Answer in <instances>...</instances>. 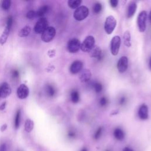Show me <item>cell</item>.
<instances>
[{
  "label": "cell",
  "mask_w": 151,
  "mask_h": 151,
  "mask_svg": "<svg viewBox=\"0 0 151 151\" xmlns=\"http://www.w3.org/2000/svg\"><path fill=\"white\" fill-rule=\"evenodd\" d=\"M88 8L86 6L81 5L76 9L73 14V17L76 20L78 21H81L85 19L88 16Z\"/></svg>",
  "instance_id": "1"
},
{
  "label": "cell",
  "mask_w": 151,
  "mask_h": 151,
  "mask_svg": "<svg viewBox=\"0 0 151 151\" xmlns=\"http://www.w3.org/2000/svg\"><path fill=\"white\" fill-rule=\"evenodd\" d=\"M95 46V39L93 36H87L84 41L81 43L80 49L81 51L89 52Z\"/></svg>",
  "instance_id": "2"
},
{
  "label": "cell",
  "mask_w": 151,
  "mask_h": 151,
  "mask_svg": "<svg viewBox=\"0 0 151 151\" xmlns=\"http://www.w3.org/2000/svg\"><path fill=\"white\" fill-rule=\"evenodd\" d=\"M117 25V21L113 15L108 16L104 22V31L108 35L111 34L114 30Z\"/></svg>",
  "instance_id": "3"
},
{
  "label": "cell",
  "mask_w": 151,
  "mask_h": 151,
  "mask_svg": "<svg viewBox=\"0 0 151 151\" xmlns=\"http://www.w3.org/2000/svg\"><path fill=\"white\" fill-rule=\"evenodd\" d=\"M147 14L146 11H141L137 18V25L138 29L140 32L145 31L146 28V21Z\"/></svg>",
  "instance_id": "4"
},
{
  "label": "cell",
  "mask_w": 151,
  "mask_h": 151,
  "mask_svg": "<svg viewBox=\"0 0 151 151\" xmlns=\"http://www.w3.org/2000/svg\"><path fill=\"white\" fill-rule=\"evenodd\" d=\"M56 34V30L53 27H48L41 34V40L45 42H49L53 40Z\"/></svg>",
  "instance_id": "5"
},
{
  "label": "cell",
  "mask_w": 151,
  "mask_h": 151,
  "mask_svg": "<svg viewBox=\"0 0 151 151\" xmlns=\"http://www.w3.org/2000/svg\"><path fill=\"white\" fill-rule=\"evenodd\" d=\"M121 44V38L119 35L114 36L110 42V52L111 54L116 56L118 54Z\"/></svg>",
  "instance_id": "6"
},
{
  "label": "cell",
  "mask_w": 151,
  "mask_h": 151,
  "mask_svg": "<svg viewBox=\"0 0 151 151\" xmlns=\"http://www.w3.org/2000/svg\"><path fill=\"white\" fill-rule=\"evenodd\" d=\"M81 42L77 38H73L70 40L67 45V48L70 53H76L80 49Z\"/></svg>",
  "instance_id": "7"
},
{
  "label": "cell",
  "mask_w": 151,
  "mask_h": 151,
  "mask_svg": "<svg viewBox=\"0 0 151 151\" xmlns=\"http://www.w3.org/2000/svg\"><path fill=\"white\" fill-rule=\"evenodd\" d=\"M48 27V21L45 18H40L36 22L34 29L37 34H42Z\"/></svg>",
  "instance_id": "8"
},
{
  "label": "cell",
  "mask_w": 151,
  "mask_h": 151,
  "mask_svg": "<svg viewBox=\"0 0 151 151\" xmlns=\"http://www.w3.org/2000/svg\"><path fill=\"white\" fill-rule=\"evenodd\" d=\"M117 68L120 73H123L127 70L128 68V58L126 56H122L119 59Z\"/></svg>",
  "instance_id": "9"
},
{
  "label": "cell",
  "mask_w": 151,
  "mask_h": 151,
  "mask_svg": "<svg viewBox=\"0 0 151 151\" xmlns=\"http://www.w3.org/2000/svg\"><path fill=\"white\" fill-rule=\"evenodd\" d=\"M12 92L10 86L6 82L0 85V98H6L8 97Z\"/></svg>",
  "instance_id": "10"
},
{
  "label": "cell",
  "mask_w": 151,
  "mask_h": 151,
  "mask_svg": "<svg viewBox=\"0 0 151 151\" xmlns=\"http://www.w3.org/2000/svg\"><path fill=\"white\" fill-rule=\"evenodd\" d=\"M17 94L19 99H25L29 95V88L25 84H21L17 89Z\"/></svg>",
  "instance_id": "11"
},
{
  "label": "cell",
  "mask_w": 151,
  "mask_h": 151,
  "mask_svg": "<svg viewBox=\"0 0 151 151\" xmlns=\"http://www.w3.org/2000/svg\"><path fill=\"white\" fill-rule=\"evenodd\" d=\"M83 67V63L80 60H76L72 63L70 67V71L73 74H76L80 73Z\"/></svg>",
  "instance_id": "12"
},
{
  "label": "cell",
  "mask_w": 151,
  "mask_h": 151,
  "mask_svg": "<svg viewBox=\"0 0 151 151\" xmlns=\"http://www.w3.org/2000/svg\"><path fill=\"white\" fill-rule=\"evenodd\" d=\"M138 116L139 117L143 120H146L149 117V110H148V107L146 104H142L138 111Z\"/></svg>",
  "instance_id": "13"
},
{
  "label": "cell",
  "mask_w": 151,
  "mask_h": 151,
  "mask_svg": "<svg viewBox=\"0 0 151 151\" xmlns=\"http://www.w3.org/2000/svg\"><path fill=\"white\" fill-rule=\"evenodd\" d=\"M91 58H94L97 59L98 60H101L103 57L102 55V51L101 48L99 46L95 45L88 52Z\"/></svg>",
  "instance_id": "14"
},
{
  "label": "cell",
  "mask_w": 151,
  "mask_h": 151,
  "mask_svg": "<svg viewBox=\"0 0 151 151\" xmlns=\"http://www.w3.org/2000/svg\"><path fill=\"white\" fill-rule=\"evenodd\" d=\"M91 77V73L88 69H83L80 71V80L82 83L88 82Z\"/></svg>",
  "instance_id": "15"
},
{
  "label": "cell",
  "mask_w": 151,
  "mask_h": 151,
  "mask_svg": "<svg viewBox=\"0 0 151 151\" xmlns=\"http://www.w3.org/2000/svg\"><path fill=\"white\" fill-rule=\"evenodd\" d=\"M137 9V4L134 1H131L129 4L127 11V17L128 18H132L135 14Z\"/></svg>",
  "instance_id": "16"
},
{
  "label": "cell",
  "mask_w": 151,
  "mask_h": 151,
  "mask_svg": "<svg viewBox=\"0 0 151 151\" xmlns=\"http://www.w3.org/2000/svg\"><path fill=\"white\" fill-rule=\"evenodd\" d=\"M113 135L115 139L118 140H123L125 137V134L124 131L119 127H117L114 130Z\"/></svg>",
  "instance_id": "17"
},
{
  "label": "cell",
  "mask_w": 151,
  "mask_h": 151,
  "mask_svg": "<svg viewBox=\"0 0 151 151\" xmlns=\"http://www.w3.org/2000/svg\"><path fill=\"white\" fill-rule=\"evenodd\" d=\"M123 39V43L125 46H126L127 47H131V35L129 31L127 30L124 32Z\"/></svg>",
  "instance_id": "18"
},
{
  "label": "cell",
  "mask_w": 151,
  "mask_h": 151,
  "mask_svg": "<svg viewBox=\"0 0 151 151\" xmlns=\"http://www.w3.org/2000/svg\"><path fill=\"white\" fill-rule=\"evenodd\" d=\"M10 28H9L7 27H5L2 35L0 36V44L1 45H4L8 37V35L9 34V32H10Z\"/></svg>",
  "instance_id": "19"
},
{
  "label": "cell",
  "mask_w": 151,
  "mask_h": 151,
  "mask_svg": "<svg viewBox=\"0 0 151 151\" xmlns=\"http://www.w3.org/2000/svg\"><path fill=\"white\" fill-rule=\"evenodd\" d=\"M31 31V28L29 26H25L20 29L18 35L20 37H25L29 35Z\"/></svg>",
  "instance_id": "20"
},
{
  "label": "cell",
  "mask_w": 151,
  "mask_h": 151,
  "mask_svg": "<svg viewBox=\"0 0 151 151\" xmlns=\"http://www.w3.org/2000/svg\"><path fill=\"white\" fill-rule=\"evenodd\" d=\"M24 128H25V130L28 133L31 132L34 128V122L29 119H27L25 122Z\"/></svg>",
  "instance_id": "21"
},
{
  "label": "cell",
  "mask_w": 151,
  "mask_h": 151,
  "mask_svg": "<svg viewBox=\"0 0 151 151\" xmlns=\"http://www.w3.org/2000/svg\"><path fill=\"white\" fill-rule=\"evenodd\" d=\"M82 2L81 0H69L67 2L68 6L71 9H77Z\"/></svg>",
  "instance_id": "22"
},
{
  "label": "cell",
  "mask_w": 151,
  "mask_h": 151,
  "mask_svg": "<svg viewBox=\"0 0 151 151\" xmlns=\"http://www.w3.org/2000/svg\"><path fill=\"white\" fill-rule=\"evenodd\" d=\"M48 9H49V7L47 5H43L41 6L36 12L37 17L42 18V17L48 12Z\"/></svg>",
  "instance_id": "23"
},
{
  "label": "cell",
  "mask_w": 151,
  "mask_h": 151,
  "mask_svg": "<svg viewBox=\"0 0 151 151\" xmlns=\"http://www.w3.org/2000/svg\"><path fill=\"white\" fill-rule=\"evenodd\" d=\"M21 122V110L18 109L17 111L15 119H14V127L15 129H18L19 127Z\"/></svg>",
  "instance_id": "24"
},
{
  "label": "cell",
  "mask_w": 151,
  "mask_h": 151,
  "mask_svg": "<svg viewBox=\"0 0 151 151\" xmlns=\"http://www.w3.org/2000/svg\"><path fill=\"white\" fill-rule=\"evenodd\" d=\"M70 98H71V101L73 103H77L80 100V96H79L78 91L76 90H73L70 94Z\"/></svg>",
  "instance_id": "25"
},
{
  "label": "cell",
  "mask_w": 151,
  "mask_h": 151,
  "mask_svg": "<svg viewBox=\"0 0 151 151\" xmlns=\"http://www.w3.org/2000/svg\"><path fill=\"white\" fill-rule=\"evenodd\" d=\"M46 92L48 96L52 97L55 94V90L52 86L50 84H48L46 87Z\"/></svg>",
  "instance_id": "26"
},
{
  "label": "cell",
  "mask_w": 151,
  "mask_h": 151,
  "mask_svg": "<svg viewBox=\"0 0 151 151\" xmlns=\"http://www.w3.org/2000/svg\"><path fill=\"white\" fill-rule=\"evenodd\" d=\"M102 10V5L100 2H96L93 7V11L94 13L95 14H99L100 13Z\"/></svg>",
  "instance_id": "27"
},
{
  "label": "cell",
  "mask_w": 151,
  "mask_h": 151,
  "mask_svg": "<svg viewBox=\"0 0 151 151\" xmlns=\"http://www.w3.org/2000/svg\"><path fill=\"white\" fill-rule=\"evenodd\" d=\"M11 2L9 0H4L2 2L1 6L4 11H8L11 6Z\"/></svg>",
  "instance_id": "28"
},
{
  "label": "cell",
  "mask_w": 151,
  "mask_h": 151,
  "mask_svg": "<svg viewBox=\"0 0 151 151\" xmlns=\"http://www.w3.org/2000/svg\"><path fill=\"white\" fill-rule=\"evenodd\" d=\"M93 87L96 93H100L103 90V86L99 82H96L95 83H94Z\"/></svg>",
  "instance_id": "29"
},
{
  "label": "cell",
  "mask_w": 151,
  "mask_h": 151,
  "mask_svg": "<svg viewBox=\"0 0 151 151\" xmlns=\"http://www.w3.org/2000/svg\"><path fill=\"white\" fill-rule=\"evenodd\" d=\"M103 127H99L96 131L94 135V137L96 140H98L99 139H100L103 133Z\"/></svg>",
  "instance_id": "30"
},
{
  "label": "cell",
  "mask_w": 151,
  "mask_h": 151,
  "mask_svg": "<svg viewBox=\"0 0 151 151\" xmlns=\"http://www.w3.org/2000/svg\"><path fill=\"white\" fill-rule=\"evenodd\" d=\"M27 18L28 19H32L33 18H34L35 17H37L36 15V12L34 11H29L27 12Z\"/></svg>",
  "instance_id": "31"
},
{
  "label": "cell",
  "mask_w": 151,
  "mask_h": 151,
  "mask_svg": "<svg viewBox=\"0 0 151 151\" xmlns=\"http://www.w3.org/2000/svg\"><path fill=\"white\" fill-rule=\"evenodd\" d=\"M108 103V100L105 97H102L100 98V101H99V104L101 107H104L106 106Z\"/></svg>",
  "instance_id": "32"
},
{
  "label": "cell",
  "mask_w": 151,
  "mask_h": 151,
  "mask_svg": "<svg viewBox=\"0 0 151 151\" xmlns=\"http://www.w3.org/2000/svg\"><path fill=\"white\" fill-rule=\"evenodd\" d=\"M12 23H13V18L12 16H9L7 18V20H6V27H8L9 28L11 29V27H12Z\"/></svg>",
  "instance_id": "33"
},
{
  "label": "cell",
  "mask_w": 151,
  "mask_h": 151,
  "mask_svg": "<svg viewBox=\"0 0 151 151\" xmlns=\"http://www.w3.org/2000/svg\"><path fill=\"white\" fill-rule=\"evenodd\" d=\"M11 76L13 78H17L19 76V73L17 70H14L11 72Z\"/></svg>",
  "instance_id": "34"
},
{
  "label": "cell",
  "mask_w": 151,
  "mask_h": 151,
  "mask_svg": "<svg viewBox=\"0 0 151 151\" xmlns=\"http://www.w3.org/2000/svg\"><path fill=\"white\" fill-rule=\"evenodd\" d=\"M67 136L69 138H71V139H73L76 137V132L74 131V130H69L68 132V133H67Z\"/></svg>",
  "instance_id": "35"
},
{
  "label": "cell",
  "mask_w": 151,
  "mask_h": 151,
  "mask_svg": "<svg viewBox=\"0 0 151 151\" xmlns=\"http://www.w3.org/2000/svg\"><path fill=\"white\" fill-rule=\"evenodd\" d=\"M109 2L112 8H116L118 5L119 1L117 0H110Z\"/></svg>",
  "instance_id": "36"
},
{
  "label": "cell",
  "mask_w": 151,
  "mask_h": 151,
  "mask_svg": "<svg viewBox=\"0 0 151 151\" xmlns=\"http://www.w3.org/2000/svg\"><path fill=\"white\" fill-rule=\"evenodd\" d=\"M126 98L124 96L121 97L119 100V103L120 105H123L126 103Z\"/></svg>",
  "instance_id": "37"
},
{
  "label": "cell",
  "mask_w": 151,
  "mask_h": 151,
  "mask_svg": "<svg viewBox=\"0 0 151 151\" xmlns=\"http://www.w3.org/2000/svg\"><path fill=\"white\" fill-rule=\"evenodd\" d=\"M0 151H7V146L6 143H2L0 145Z\"/></svg>",
  "instance_id": "38"
},
{
  "label": "cell",
  "mask_w": 151,
  "mask_h": 151,
  "mask_svg": "<svg viewBox=\"0 0 151 151\" xmlns=\"http://www.w3.org/2000/svg\"><path fill=\"white\" fill-rule=\"evenodd\" d=\"M6 101H4L3 102L1 105H0V110H4L5 109V107H6Z\"/></svg>",
  "instance_id": "39"
},
{
  "label": "cell",
  "mask_w": 151,
  "mask_h": 151,
  "mask_svg": "<svg viewBox=\"0 0 151 151\" xmlns=\"http://www.w3.org/2000/svg\"><path fill=\"white\" fill-rule=\"evenodd\" d=\"M123 151H134V150H133V149H132L131 147H125L123 148Z\"/></svg>",
  "instance_id": "40"
},
{
  "label": "cell",
  "mask_w": 151,
  "mask_h": 151,
  "mask_svg": "<svg viewBox=\"0 0 151 151\" xmlns=\"http://www.w3.org/2000/svg\"><path fill=\"white\" fill-rule=\"evenodd\" d=\"M6 127H7V125H6V124H3V125L1 126V130L2 132H4V130H6Z\"/></svg>",
  "instance_id": "41"
},
{
  "label": "cell",
  "mask_w": 151,
  "mask_h": 151,
  "mask_svg": "<svg viewBox=\"0 0 151 151\" xmlns=\"http://www.w3.org/2000/svg\"><path fill=\"white\" fill-rule=\"evenodd\" d=\"M148 18H149V20L150 21V22H151V10L149 14V16H148Z\"/></svg>",
  "instance_id": "42"
},
{
  "label": "cell",
  "mask_w": 151,
  "mask_h": 151,
  "mask_svg": "<svg viewBox=\"0 0 151 151\" xmlns=\"http://www.w3.org/2000/svg\"><path fill=\"white\" fill-rule=\"evenodd\" d=\"M149 69L151 70V57L149 59Z\"/></svg>",
  "instance_id": "43"
},
{
  "label": "cell",
  "mask_w": 151,
  "mask_h": 151,
  "mask_svg": "<svg viewBox=\"0 0 151 151\" xmlns=\"http://www.w3.org/2000/svg\"><path fill=\"white\" fill-rule=\"evenodd\" d=\"M80 151H88L86 147H83Z\"/></svg>",
  "instance_id": "44"
},
{
  "label": "cell",
  "mask_w": 151,
  "mask_h": 151,
  "mask_svg": "<svg viewBox=\"0 0 151 151\" xmlns=\"http://www.w3.org/2000/svg\"><path fill=\"white\" fill-rule=\"evenodd\" d=\"M106 151H110V150H106Z\"/></svg>",
  "instance_id": "45"
}]
</instances>
